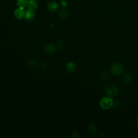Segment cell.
I'll use <instances>...</instances> for the list:
<instances>
[{
	"mask_svg": "<svg viewBox=\"0 0 138 138\" xmlns=\"http://www.w3.org/2000/svg\"><path fill=\"white\" fill-rule=\"evenodd\" d=\"M50 27H52V28H55V25H53V24H51V25H50Z\"/></svg>",
	"mask_w": 138,
	"mask_h": 138,
	"instance_id": "23",
	"label": "cell"
},
{
	"mask_svg": "<svg viewBox=\"0 0 138 138\" xmlns=\"http://www.w3.org/2000/svg\"><path fill=\"white\" fill-rule=\"evenodd\" d=\"M29 0H16V4L18 8L24 9L28 6Z\"/></svg>",
	"mask_w": 138,
	"mask_h": 138,
	"instance_id": "10",
	"label": "cell"
},
{
	"mask_svg": "<svg viewBox=\"0 0 138 138\" xmlns=\"http://www.w3.org/2000/svg\"><path fill=\"white\" fill-rule=\"evenodd\" d=\"M59 16L62 19H66L68 16V13L67 10L65 9H63L59 12Z\"/></svg>",
	"mask_w": 138,
	"mask_h": 138,
	"instance_id": "13",
	"label": "cell"
},
{
	"mask_svg": "<svg viewBox=\"0 0 138 138\" xmlns=\"http://www.w3.org/2000/svg\"><path fill=\"white\" fill-rule=\"evenodd\" d=\"M71 136L72 137H78L79 135H78V134L77 133H76V132H73L71 134Z\"/></svg>",
	"mask_w": 138,
	"mask_h": 138,
	"instance_id": "20",
	"label": "cell"
},
{
	"mask_svg": "<svg viewBox=\"0 0 138 138\" xmlns=\"http://www.w3.org/2000/svg\"><path fill=\"white\" fill-rule=\"evenodd\" d=\"M45 51L48 54H53L56 51L55 46L53 44H47L45 46Z\"/></svg>",
	"mask_w": 138,
	"mask_h": 138,
	"instance_id": "9",
	"label": "cell"
},
{
	"mask_svg": "<svg viewBox=\"0 0 138 138\" xmlns=\"http://www.w3.org/2000/svg\"><path fill=\"white\" fill-rule=\"evenodd\" d=\"M61 6L62 8H65L66 7V6H67V1H66V0H62V1H61Z\"/></svg>",
	"mask_w": 138,
	"mask_h": 138,
	"instance_id": "17",
	"label": "cell"
},
{
	"mask_svg": "<svg viewBox=\"0 0 138 138\" xmlns=\"http://www.w3.org/2000/svg\"><path fill=\"white\" fill-rule=\"evenodd\" d=\"M100 78L103 81H107L110 79V74L108 71H103L100 75Z\"/></svg>",
	"mask_w": 138,
	"mask_h": 138,
	"instance_id": "12",
	"label": "cell"
},
{
	"mask_svg": "<svg viewBox=\"0 0 138 138\" xmlns=\"http://www.w3.org/2000/svg\"><path fill=\"white\" fill-rule=\"evenodd\" d=\"M64 42L63 41L61 40L60 41H58V43H57V46L59 48H62L64 47Z\"/></svg>",
	"mask_w": 138,
	"mask_h": 138,
	"instance_id": "18",
	"label": "cell"
},
{
	"mask_svg": "<svg viewBox=\"0 0 138 138\" xmlns=\"http://www.w3.org/2000/svg\"><path fill=\"white\" fill-rule=\"evenodd\" d=\"M132 80V75L130 73H126L124 75L122 81L124 84H128L131 83Z\"/></svg>",
	"mask_w": 138,
	"mask_h": 138,
	"instance_id": "8",
	"label": "cell"
},
{
	"mask_svg": "<svg viewBox=\"0 0 138 138\" xmlns=\"http://www.w3.org/2000/svg\"><path fill=\"white\" fill-rule=\"evenodd\" d=\"M59 8V5L56 1L49 2L47 4V9L50 12H56Z\"/></svg>",
	"mask_w": 138,
	"mask_h": 138,
	"instance_id": "6",
	"label": "cell"
},
{
	"mask_svg": "<svg viewBox=\"0 0 138 138\" xmlns=\"http://www.w3.org/2000/svg\"><path fill=\"white\" fill-rule=\"evenodd\" d=\"M105 91L108 97L111 98L115 97L119 92L117 87L113 84H108L105 87Z\"/></svg>",
	"mask_w": 138,
	"mask_h": 138,
	"instance_id": "2",
	"label": "cell"
},
{
	"mask_svg": "<svg viewBox=\"0 0 138 138\" xmlns=\"http://www.w3.org/2000/svg\"><path fill=\"white\" fill-rule=\"evenodd\" d=\"M27 7L28 9L35 10L37 8L38 4L35 0H29Z\"/></svg>",
	"mask_w": 138,
	"mask_h": 138,
	"instance_id": "11",
	"label": "cell"
},
{
	"mask_svg": "<svg viewBox=\"0 0 138 138\" xmlns=\"http://www.w3.org/2000/svg\"><path fill=\"white\" fill-rule=\"evenodd\" d=\"M37 64V60H35V59H31V60L28 61V65L30 67H35Z\"/></svg>",
	"mask_w": 138,
	"mask_h": 138,
	"instance_id": "15",
	"label": "cell"
},
{
	"mask_svg": "<svg viewBox=\"0 0 138 138\" xmlns=\"http://www.w3.org/2000/svg\"><path fill=\"white\" fill-rule=\"evenodd\" d=\"M35 18V10L31 9H27L24 13V18L28 22L33 21Z\"/></svg>",
	"mask_w": 138,
	"mask_h": 138,
	"instance_id": "4",
	"label": "cell"
},
{
	"mask_svg": "<svg viewBox=\"0 0 138 138\" xmlns=\"http://www.w3.org/2000/svg\"><path fill=\"white\" fill-rule=\"evenodd\" d=\"M98 136H99L100 137H103L105 136V133L104 132H100L99 134H98Z\"/></svg>",
	"mask_w": 138,
	"mask_h": 138,
	"instance_id": "21",
	"label": "cell"
},
{
	"mask_svg": "<svg viewBox=\"0 0 138 138\" xmlns=\"http://www.w3.org/2000/svg\"><path fill=\"white\" fill-rule=\"evenodd\" d=\"M66 70L68 72L73 73L76 70V65L75 63L72 62H70L66 65Z\"/></svg>",
	"mask_w": 138,
	"mask_h": 138,
	"instance_id": "7",
	"label": "cell"
},
{
	"mask_svg": "<svg viewBox=\"0 0 138 138\" xmlns=\"http://www.w3.org/2000/svg\"><path fill=\"white\" fill-rule=\"evenodd\" d=\"M136 123H137V124H138V115H137V116H136Z\"/></svg>",
	"mask_w": 138,
	"mask_h": 138,
	"instance_id": "22",
	"label": "cell"
},
{
	"mask_svg": "<svg viewBox=\"0 0 138 138\" xmlns=\"http://www.w3.org/2000/svg\"><path fill=\"white\" fill-rule=\"evenodd\" d=\"M97 131V128L95 125H90L88 127V131L91 134H94Z\"/></svg>",
	"mask_w": 138,
	"mask_h": 138,
	"instance_id": "14",
	"label": "cell"
},
{
	"mask_svg": "<svg viewBox=\"0 0 138 138\" xmlns=\"http://www.w3.org/2000/svg\"><path fill=\"white\" fill-rule=\"evenodd\" d=\"M124 71V66L120 62H115L111 68V73L115 76H119L123 73Z\"/></svg>",
	"mask_w": 138,
	"mask_h": 138,
	"instance_id": "1",
	"label": "cell"
},
{
	"mask_svg": "<svg viewBox=\"0 0 138 138\" xmlns=\"http://www.w3.org/2000/svg\"><path fill=\"white\" fill-rule=\"evenodd\" d=\"M24 9L18 8L14 12V16L15 18L18 19H22L24 17Z\"/></svg>",
	"mask_w": 138,
	"mask_h": 138,
	"instance_id": "5",
	"label": "cell"
},
{
	"mask_svg": "<svg viewBox=\"0 0 138 138\" xmlns=\"http://www.w3.org/2000/svg\"><path fill=\"white\" fill-rule=\"evenodd\" d=\"M100 106L104 110H108L113 105V100L109 97H104L102 98L99 102Z\"/></svg>",
	"mask_w": 138,
	"mask_h": 138,
	"instance_id": "3",
	"label": "cell"
},
{
	"mask_svg": "<svg viewBox=\"0 0 138 138\" xmlns=\"http://www.w3.org/2000/svg\"><path fill=\"white\" fill-rule=\"evenodd\" d=\"M47 67V65L45 63H43L42 64L40 65V68L42 70H46V68Z\"/></svg>",
	"mask_w": 138,
	"mask_h": 138,
	"instance_id": "19",
	"label": "cell"
},
{
	"mask_svg": "<svg viewBox=\"0 0 138 138\" xmlns=\"http://www.w3.org/2000/svg\"><path fill=\"white\" fill-rule=\"evenodd\" d=\"M120 106V102L119 100H115L114 102L113 101V105L115 108H118Z\"/></svg>",
	"mask_w": 138,
	"mask_h": 138,
	"instance_id": "16",
	"label": "cell"
}]
</instances>
